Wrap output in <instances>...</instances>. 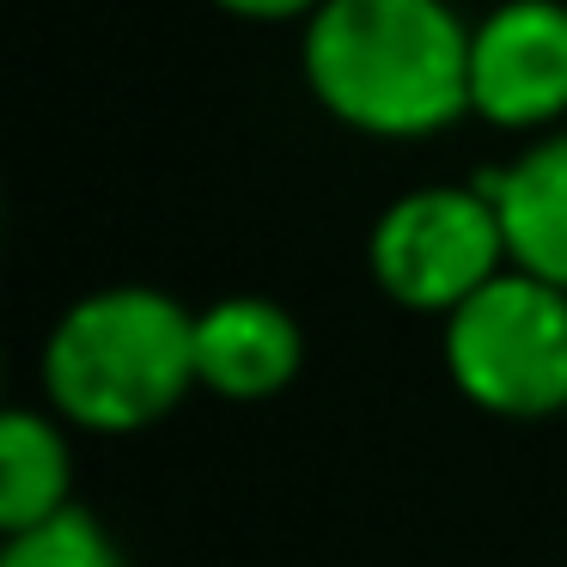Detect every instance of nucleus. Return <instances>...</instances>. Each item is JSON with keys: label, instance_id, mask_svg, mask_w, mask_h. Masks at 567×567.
Masks as SVG:
<instances>
[{"label": "nucleus", "instance_id": "1", "mask_svg": "<svg viewBox=\"0 0 567 567\" xmlns=\"http://www.w3.org/2000/svg\"><path fill=\"white\" fill-rule=\"evenodd\" d=\"M299 68L311 99L372 141H427L470 116V25L452 0H323Z\"/></svg>", "mask_w": 567, "mask_h": 567}, {"label": "nucleus", "instance_id": "4", "mask_svg": "<svg viewBox=\"0 0 567 567\" xmlns=\"http://www.w3.org/2000/svg\"><path fill=\"white\" fill-rule=\"evenodd\" d=\"M367 269L403 311L452 318L494 275L513 269L494 202L476 184H421L384 202L367 233Z\"/></svg>", "mask_w": 567, "mask_h": 567}, {"label": "nucleus", "instance_id": "3", "mask_svg": "<svg viewBox=\"0 0 567 567\" xmlns=\"http://www.w3.org/2000/svg\"><path fill=\"white\" fill-rule=\"evenodd\" d=\"M457 396L501 421H549L567 409V293L537 275H494L440 330Z\"/></svg>", "mask_w": 567, "mask_h": 567}, {"label": "nucleus", "instance_id": "2", "mask_svg": "<svg viewBox=\"0 0 567 567\" xmlns=\"http://www.w3.org/2000/svg\"><path fill=\"white\" fill-rule=\"evenodd\" d=\"M43 396L86 433H141L196 384V311L159 287H99L43 336Z\"/></svg>", "mask_w": 567, "mask_h": 567}, {"label": "nucleus", "instance_id": "6", "mask_svg": "<svg viewBox=\"0 0 567 567\" xmlns=\"http://www.w3.org/2000/svg\"><path fill=\"white\" fill-rule=\"evenodd\" d=\"M306 360L293 311L262 293H226L196 311V384L233 403H262L287 391Z\"/></svg>", "mask_w": 567, "mask_h": 567}, {"label": "nucleus", "instance_id": "7", "mask_svg": "<svg viewBox=\"0 0 567 567\" xmlns=\"http://www.w3.org/2000/svg\"><path fill=\"white\" fill-rule=\"evenodd\" d=\"M476 189L501 214L513 269L567 293V128L537 135L501 172H482Z\"/></svg>", "mask_w": 567, "mask_h": 567}, {"label": "nucleus", "instance_id": "5", "mask_svg": "<svg viewBox=\"0 0 567 567\" xmlns=\"http://www.w3.org/2000/svg\"><path fill=\"white\" fill-rule=\"evenodd\" d=\"M470 111L555 135L567 116V0H501L470 25Z\"/></svg>", "mask_w": 567, "mask_h": 567}, {"label": "nucleus", "instance_id": "9", "mask_svg": "<svg viewBox=\"0 0 567 567\" xmlns=\"http://www.w3.org/2000/svg\"><path fill=\"white\" fill-rule=\"evenodd\" d=\"M0 567H128V561L99 513L68 506V513L43 518L31 530H13L7 549H0Z\"/></svg>", "mask_w": 567, "mask_h": 567}, {"label": "nucleus", "instance_id": "10", "mask_svg": "<svg viewBox=\"0 0 567 567\" xmlns=\"http://www.w3.org/2000/svg\"><path fill=\"white\" fill-rule=\"evenodd\" d=\"M233 19H257V25H281V19H311L323 0H214Z\"/></svg>", "mask_w": 567, "mask_h": 567}, {"label": "nucleus", "instance_id": "8", "mask_svg": "<svg viewBox=\"0 0 567 567\" xmlns=\"http://www.w3.org/2000/svg\"><path fill=\"white\" fill-rule=\"evenodd\" d=\"M74 506V457L43 409H7L0 415V530H31Z\"/></svg>", "mask_w": 567, "mask_h": 567}]
</instances>
